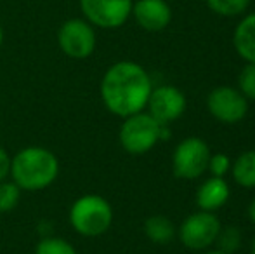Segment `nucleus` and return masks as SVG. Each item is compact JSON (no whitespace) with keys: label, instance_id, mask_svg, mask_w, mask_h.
<instances>
[{"label":"nucleus","instance_id":"nucleus-8","mask_svg":"<svg viewBox=\"0 0 255 254\" xmlns=\"http://www.w3.org/2000/svg\"><path fill=\"white\" fill-rule=\"evenodd\" d=\"M132 3L134 0H78L84 19L101 30L124 26L132 14Z\"/></svg>","mask_w":255,"mask_h":254},{"label":"nucleus","instance_id":"nucleus-12","mask_svg":"<svg viewBox=\"0 0 255 254\" xmlns=\"http://www.w3.org/2000/svg\"><path fill=\"white\" fill-rule=\"evenodd\" d=\"M229 197H231V187L226 178L210 176L196 190V206L200 211L217 213L228 204Z\"/></svg>","mask_w":255,"mask_h":254},{"label":"nucleus","instance_id":"nucleus-11","mask_svg":"<svg viewBox=\"0 0 255 254\" xmlns=\"http://www.w3.org/2000/svg\"><path fill=\"white\" fill-rule=\"evenodd\" d=\"M130 16L142 30L156 33L170 24L172 7L167 0H135Z\"/></svg>","mask_w":255,"mask_h":254},{"label":"nucleus","instance_id":"nucleus-25","mask_svg":"<svg viewBox=\"0 0 255 254\" xmlns=\"http://www.w3.org/2000/svg\"><path fill=\"white\" fill-rule=\"evenodd\" d=\"M2 44H3V28L0 24V47H2Z\"/></svg>","mask_w":255,"mask_h":254},{"label":"nucleus","instance_id":"nucleus-21","mask_svg":"<svg viewBox=\"0 0 255 254\" xmlns=\"http://www.w3.org/2000/svg\"><path fill=\"white\" fill-rule=\"evenodd\" d=\"M207 171L210 173V176L215 178H226L231 171V159L226 153H212L208 159Z\"/></svg>","mask_w":255,"mask_h":254},{"label":"nucleus","instance_id":"nucleus-2","mask_svg":"<svg viewBox=\"0 0 255 254\" xmlns=\"http://www.w3.org/2000/svg\"><path fill=\"white\" fill-rule=\"evenodd\" d=\"M59 159L44 146H24L16 155H10L9 180L21 192H42L59 178Z\"/></svg>","mask_w":255,"mask_h":254},{"label":"nucleus","instance_id":"nucleus-1","mask_svg":"<svg viewBox=\"0 0 255 254\" xmlns=\"http://www.w3.org/2000/svg\"><path fill=\"white\" fill-rule=\"evenodd\" d=\"M153 87V80L144 66L122 59L104 71L99 82V96L108 112L125 119L146 110Z\"/></svg>","mask_w":255,"mask_h":254},{"label":"nucleus","instance_id":"nucleus-26","mask_svg":"<svg viewBox=\"0 0 255 254\" xmlns=\"http://www.w3.org/2000/svg\"><path fill=\"white\" fill-rule=\"evenodd\" d=\"M203 254H224V253H221V251H217V249H214V251H205Z\"/></svg>","mask_w":255,"mask_h":254},{"label":"nucleus","instance_id":"nucleus-15","mask_svg":"<svg viewBox=\"0 0 255 254\" xmlns=\"http://www.w3.org/2000/svg\"><path fill=\"white\" fill-rule=\"evenodd\" d=\"M231 176L235 183L247 190L255 188V150L240 153L231 162Z\"/></svg>","mask_w":255,"mask_h":254},{"label":"nucleus","instance_id":"nucleus-23","mask_svg":"<svg viewBox=\"0 0 255 254\" xmlns=\"http://www.w3.org/2000/svg\"><path fill=\"white\" fill-rule=\"evenodd\" d=\"M247 214H249V220L255 225V199L249 204V209H247Z\"/></svg>","mask_w":255,"mask_h":254},{"label":"nucleus","instance_id":"nucleus-22","mask_svg":"<svg viewBox=\"0 0 255 254\" xmlns=\"http://www.w3.org/2000/svg\"><path fill=\"white\" fill-rule=\"evenodd\" d=\"M10 173V155L3 146H0V181L7 180Z\"/></svg>","mask_w":255,"mask_h":254},{"label":"nucleus","instance_id":"nucleus-24","mask_svg":"<svg viewBox=\"0 0 255 254\" xmlns=\"http://www.w3.org/2000/svg\"><path fill=\"white\" fill-rule=\"evenodd\" d=\"M250 254H255V235H254L252 242H250Z\"/></svg>","mask_w":255,"mask_h":254},{"label":"nucleus","instance_id":"nucleus-10","mask_svg":"<svg viewBox=\"0 0 255 254\" xmlns=\"http://www.w3.org/2000/svg\"><path fill=\"white\" fill-rule=\"evenodd\" d=\"M186 96L181 89L175 85H158L153 87L151 94H149L148 105H146V112L153 117L156 122L168 126V124L179 120L186 112Z\"/></svg>","mask_w":255,"mask_h":254},{"label":"nucleus","instance_id":"nucleus-6","mask_svg":"<svg viewBox=\"0 0 255 254\" xmlns=\"http://www.w3.org/2000/svg\"><path fill=\"white\" fill-rule=\"evenodd\" d=\"M57 45L61 52L71 59H87L98 45L96 28L84 17L66 19L57 30Z\"/></svg>","mask_w":255,"mask_h":254},{"label":"nucleus","instance_id":"nucleus-17","mask_svg":"<svg viewBox=\"0 0 255 254\" xmlns=\"http://www.w3.org/2000/svg\"><path fill=\"white\" fill-rule=\"evenodd\" d=\"M35 254H78L70 241L57 235H45L35 246Z\"/></svg>","mask_w":255,"mask_h":254},{"label":"nucleus","instance_id":"nucleus-16","mask_svg":"<svg viewBox=\"0 0 255 254\" xmlns=\"http://www.w3.org/2000/svg\"><path fill=\"white\" fill-rule=\"evenodd\" d=\"M243 242V235L240 227L236 225H228V227H221L215 244H217V251L224 254H235L240 251Z\"/></svg>","mask_w":255,"mask_h":254},{"label":"nucleus","instance_id":"nucleus-14","mask_svg":"<svg viewBox=\"0 0 255 254\" xmlns=\"http://www.w3.org/2000/svg\"><path fill=\"white\" fill-rule=\"evenodd\" d=\"M144 235L156 246H167L177 237V227L170 218L163 214H153L144 221Z\"/></svg>","mask_w":255,"mask_h":254},{"label":"nucleus","instance_id":"nucleus-13","mask_svg":"<svg viewBox=\"0 0 255 254\" xmlns=\"http://www.w3.org/2000/svg\"><path fill=\"white\" fill-rule=\"evenodd\" d=\"M233 45L245 63H255V10L247 14L235 28Z\"/></svg>","mask_w":255,"mask_h":254},{"label":"nucleus","instance_id":"nucleus-5","mask_svg":"<svg viewBox=\"0 0 255 254\" xmlns=\"http://www.w3.org/2000/svg\"><path fill=\"white\" fill-rule=\"evenodd\" d=\"M212 152L207 141L198 136H189L177 143L172 152V173L177 180H198L207 173Z\"/></svg>","mask_w":255,"mask_h":254},{"label":"nucleus","instance_id":"nucleus-4","mask_svg":"<svg viewBox=\"0 0 255 254\" xmlns=\"http://www.w3.org/2000/svg\"><path fill=\"white\" fill-rule=\"evenodd\" d=\"M161 126L146 110L125 117L118 131L120 146L130 155H144L161 141Z\"/></svg>","mask_w":255,"mask_h":254},{"label":"nucleus","instance_id":"nucleus-18","mask_svg":"<svg viewBox=\"0 0 255 254\" xmlns=\"http://www.w3.org/2000/svg\"><path fill=\"white\" fill-rule=\"evenodd\" d=\"M214 14L222 17H236L247 12L250 0H205Z\"/></svg>","mask_w":255,"mask_h":254},{"label":"nucleus","instance_id":"nucleus-7","mask_svg":"<svg viewBox=\"0 0 255 254\" xmlns=\"http://www.w3.org/2000/svg\"><path fill=\"white\" fill-rule=\"evenodd\" d=\"M221 227L222 223L217 214L198 209L179 225L177 237L189 251H207L210 246L215 244Z\"/></svg>","mask_w":255,"mask_h":254},{"label":"nucleus","instance_id":"nucleus-9","mask_svg":"<svg viewBox=\"0 0 255 254\" xmlns=\"http://www.w3.org/2000/svg\"><path fill=\"white\" fill-rule=\"evenodd\" d=\"M207 110L217 122L233 124L242 122L249 113V99L236 87L219 85L214 87L207 96Z\"/></svg>","mask_w":255,"mask_h":254},{"label":"nucleus","instance_id":"nucleus-19","mask_svg":"<svg viewBox=\"0 0 255 254\" xmlns=\"http://www.w3.org/2000/svg\"><path fill=\"white\" fill-rule=\"evenodd\" d=\"M21 193L23 192L12 180L7 178V180L0 181V214L10 213L12 209H16V206L21 200Z\"/></svg>","mask_w":255,"mask_h":254},{"label":"nucleus","instance_id":"nucleus-20","mask_svg":"<svg viewBox=\"0 0 255 254\" xmlns=\"http://www.w3.org/2000/svg\"><path fill=\"white\" fill-rule=\"evenodd\" d=\"M238 89L249 101H255V63H245L238 75Z\"/></svg>","mask_w":255,"mask_h":254},{"label":"nucleus","instance_id":"nucleus-3","mask_svg":"<svg viewBox=\"0 0 255 254\" xmlns=\"http://www.w3.org/2000/svg\"><path fill=\"white\" fill-rule=\"evenodd\" d=\"M115 220L110 200L98 193H85L73 200L68 211V221L80 237H101L111 228Z\"/></svg>","mask_w":255,"mask_h":254}]
</instances>
